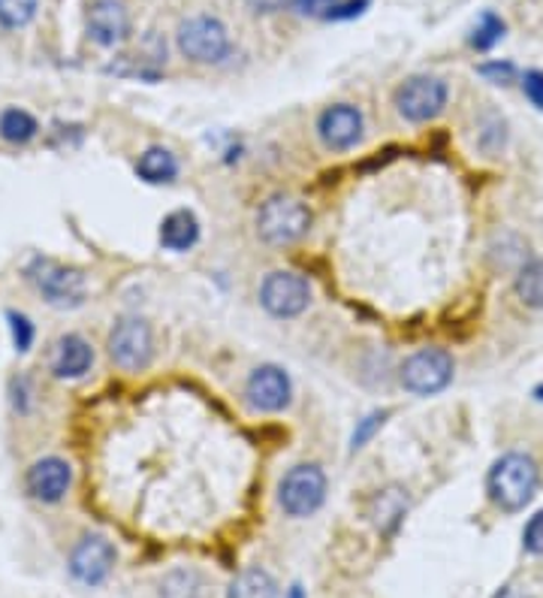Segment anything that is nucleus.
Instances as JSON below:
<instances>
[{"mask_svg":"<svg viewBox=\"0 0 543 598\" xmlns=\"http://www.w3.org/2000/svg\"><path fill=\"white\" fill-rule=\"evenodd\" d=\"M541 483V468L526 454H505L495 466H492L490 478H486V490L495 505L517 514L529 505Z\"/></svg>","mask_w":543,"mask_h":598,"instance_id":"nucleus-1","label":"nucleus"},{"mask_svg":"<svg viewBox=\"0 0 543 598\" xmlns=\"http://www.w3.org/2000/svg\"><path fill=\"white\" fill-rule=\"evenodd\" d=\"M311 208L290 194L269 196L257 212V230L269 246H290L309 234Z\"/></svg>","mask_w":543,"mask_h":598,"instance_id":"nucleus-2","label":"nucleus"},{"mask_svg":"<svg viewBox=\"0 0 543 598\" xmlns=\"http://www.w3.org/2000/svg\"><path fill=\"white\" fill-rule=\"evenodd\" d=\"M179 49L194 64H218L230 55V31L220 19L194 15L179 27Z\"/></svg>","mask_w":543,"mask_h":598,"instance_id":"nucleus-3","label":"nucleus"},{"mask_svg":"<svg viewBox=\"0 0 543 598\" xmlns=\"http://www.w3.org/2000/svg\"><path fill=\"white\" fill-rule=\"evenodd\" d=\"M278 499L290 517H309L326 499V475L321 466H293L278 487Z\"/></svg>","mask_w":543,"mask_h":598,"instance_id":"nucleus-4","label":"nucleus"},{"mask_svg":"<svg viewBox=\"0 0 543 598\" xmlns=\"http://www.w3.org/2000/svg\"><path fill=\"white\" fill-rule=\"evenodd\" d=\"M452 381V357L441 348H426L408 357L401 366V384L417 396L441 393Z\"/></svg>","mask_w":543,"mask_h":598,"instance_id":"nucleus-5","label":"nucleus"},{"mask_svg":"<svg viewBox=\"0 0 543 598\" xmlns=\"http://www.w3.org/2000/svg\"><path fill=\"white\" fill-rule=\"evenodd\" d=\"M152 354H155V342H152V330L145 321H140V318L118 321L112 336H109V357L121 369L140 372V369L152 363Z\"/></svg>","mask_w":543,"mask_h":598,"instance_id":"nucleus-6","label":"nucleus"},{"mask_svg":"<svg viewBox=\"0 0 543 598\" xmlns=\"http://www.w3.org/2000/svg\"><path fill=\"white\" fill-rule=\"evenodd\" d=\"M447 104V85L435 76H414L396 92V109L401 118L423 124L441 116V109Z\"/></svg>","mask_w":543,"mask_h":598,"instance_id":"nucleus-7","label":"nucleus"},{"mask_svg":"<svg viewBox=\"0 0 543 598\" xmlns=\"http://www.w3.org/2000/svg\"><path fill=\"white\" fill-rule=\"evenodd\" d=\"M260 302L275 318H297L309 309L311 287L297 273H272L260 287Z\"/></svg>","mask_w":543,"mask_h":598,"instance_id":"nucleus-8","label":"nucleus"},{"mask_svg":"<svg viewBox=\"0 0 543 598\" xmlns=\"http://www.w3.org/2000/svg\"><path fill=\"white\" fill-rule=\"evenodd\" d=\"M112 565H116V547L104 535H85L70 553V574L85 586L104 584Z\"/></svg>","mask_w":543,"mask_h":598,"instance_id":"nucleus-9","label":"nucleus"},{"mask_svg":"<svg viewBox=\"0 0 543 598\" xmlns=\"http://www.w3.org/2000/svg\"><path fill=\"white\" fill-rule=\"evenodd\" d=\"M34 285L43 290V297L55 306H79L85 297V278L76 270H67L61 263L37 261L31 266Z\"/></svg>","mask_w":543,"mask_h":598,"instance_id":"nucleus-10","label":"nucleus"},{"mask_svg":"<svg viewBox=\"0 0 543 598\" xmlns=\"http://www.w3.org/2000/svg\"><path fill=\"white\" fill-rule=\"evenodd\" d=\"M245 396L254 411H281L290 405V378L278 366H260L248 378Z\"/></svg>","mask_w":543,"mask_h":598,"instance_id":"nucleus-11","label":"nucleus"},{"mask_svg":"<svg viewBox=\"0 0 543 598\" xmlns=\"http://www.w3.org/2000/svg\"><path fill=\"white\" fill-rule=\"evenodd\" d=\"M317 131L324 140L326 148L333 152H348L362 140V112L350 104H336L326 109L321 121H317Z\"/></svg>","mask_w":543,"mask_h":598,"instance_id":"nucleus-12","label":"nucleus"},{"mask_svg":"<svg viewBox=\"0 0 543 598\" xmlns=\"http://www.w3.org/2000/svg\"><path fill=\"white\" fill-rule=\"evenodd\" d=\"M70 481H73V471L67 466L64 459L58 456H46L34 466L27 468V493L39 499V502H61L64 493L70 490Z\"/></svg>","mask_w":543,"mask_h":598,"instance_id":"nucleus-13","label":"nucleus"},{"mask_svg":"<svg viewBox=\"0 0 543 598\" xmlns=\"http://www.w3.org/2000/svg\"><path fill=\"white\" fill-rule=\"evenodd\" d=\"M88 34L100 46H118L130 34V15L118 0H94L88 10Z\"/></svg>","mask_w":543,"mask_h":598,"instance_id":"nucleus-14","label":"nucleus"},{"mask_svg":"<svg viewBox=\"0 0 543 598\" xmlns=\"http://www.w3.org/2000/svg\"><path fill=\"white\" fill-rule=\"evenodd\" d=\"M90 345L79 336H64L52 354V372L58 378H79L90 369Z\"/></svg>","mask_w":543,"mask_h":598,"instance_id":"nucleus-15","label":"nucleus"},{"mask_svg":"<svg viewBox=\"0 0 543 598\" xmlns=\"http://www.w3.org/2000/svg\"><path fill=\"white\" fill-rule=\"evenodd\" d=\"M196 239H200V222L188 208L172 212L160 224V246L169 248V251H188V248L196 246Z\"/></svg>","mask_w":543,"mask_h":598,"instance_id":"nucleus-16","label":"nucleus"},{"mask_svg":"<svg viewBox=\"0 0 543 598\" xmlns=\"http://www.w3.org/2000/svg\"><path fill=\"white\" fill-rule=\"evenodd\" d=\"M227 598H281V586L263 569H245L230 584Z\"/></svg>","mask_w":543,"mask_h":598,"instance_id":"nucleus-17","label":"nucleus"},{"mask_svg":"<svg viewBox=\"0 0 543 598\" xmlns=\"http://www.w3.org/2000/svg\"><path fill=\"white\" fill-rule=\"evenodd\" d=\"M405 511H408V495L399 487H389L384 493H377L375 502H372V517H375V526L381 533H389L405 517Z\"/></svg>","mask_w":543,"mask_h":598,"instance_id":"nucleus-18","label":"nucleus"},{"mask_svg":"<svg viewBox=\"0 0 543 598\" xmlns=\"http://www.w3.org/2000/svg\"><path fill=\"white\" fill-rule=\"evenodd\" d=\"M136 172L143 176L145 182L164 184V182H172V179H176L179 164H176V157H172V152H167V148H148V152L140 157Z\"/></svg>","mask_w":543,"mask_h":598,"instance_id":"nucleus-19","label":"nucleus"},{"mask_svg":"<svg viewBox=\"0 0 543 598\" xmlns=\"http://www.w3.org/2000/svg\"><path fill=\"white\" fill-rule=\"evenodd\" d=\"M517 294L529 309H543V261H531L519 270Z\"/></svg>","mask_w":543,"mask_h":598,"instance_id":"nucleus-20","label":"nucleus"},{"mask_svg":"<svg viewBox=\"0 0 543 598\" xmlns=\"http://www.w3.org/2000/svg\"><path fill=\"white\" fill-rule=\"evenodd\" d=\"M34 133H37V121L27 116L25 109H7L0 116V136L7 143H27L34 140Z\"/></svg>","mask_w":543,"mask_h":598,"instance_id":"nucleus-21","label":"nucleus"},{"mask_svg":"<svg viewBox=\"0 0 543 598\" xmlns=\"http://www.w3.org/2000/svg\"><path fill=\"white\" fill-rule=\"evenodd\" d=\"M203 596V577L196 572L169 574L160 586V598H200Z\"/></svg>","mask_w":543,"mask_h":598,"instance_id":"nucleus-22","label":"nucleus"},{"mask_svg":"<svg viewBox=\"0 0 543 598\" xmlns=\"http://www.w3.org/2000/svg\"><path fill=\"white\" fill-rule=\"evenodd\" d=\"M502 37H505V22H502L495 13H483V19H480L478 27H474L471 46L480 49V52H490L492 46H495Z\"/></svg>","mask_w":543,"mask_h":598,"instance_id":"nucleus-23","label":"nucleus"},{"mask_svg":"<svg viewBox=\"0 0 543 598\" xmlns=\"http://www.w3.org/2000/svg\"><path fill=\"white\" fill-rule=\"evenodd\" d=\"M37 13V0H0V25L22 27Z\"/></svg>","mask_w":543,"mask_h":598,"instance_id":"nucleus-24","label":"nucleus"},{"mask_svg":"<svg viewBox=\"0 0 543 598\" xmlns=\"http://www.w3.org/2000/svg\"><path fill=\"white\" fill-rule=\"evenodd\" d=\"M384 420H387V411H372L369 417H362L360 427H357V432H353V451H360V447H365V442L375 435L381 427H384Z\"/></svg>","mask_w":543,"mask_h":598,"instance_id":"nucleus-25","label":"nucleus"},{"mask_svg":"<svg viewBox=\"0 0 543 598\" xmlns=\"http://www.w3.org/2000/svg\"><path fill=\"white\" fill-rule=\"evenodd\" d=\"M522 547H526L529 553H534V557H543V511H538V514L526 523Z\"/></svg>","mask_w":543,"mask_h":598,"instance_id":"nucleus-26","label":"nucleus"},{"mask_svg":"<svg viewBox=\"0 0 543 598\" xmlns=\"http://www.w3.org/2000/svg\"><path fill=\"white\" fill-rule=\"evenodd\" d=\"M10 326H13V342L19 351H27L31 342H34V326L27 324L25 314H10Z\"/></svg>","mask_w":543,"mask_h":598,"instance_id":"nucleus-27","label":"nucleus"},{"mask_svg":"<svg viewBox=\"0 0 543 598\" xmlns=\"http://www.w3.org/2000/svg\"><path fill=\"white\" fill-rule=\"evenodd\" d=\"M522 92L531 100V106H538L543 112V73L541 70H529L526 76H522Z\"/></svg>","mask_w":543,"mask_h":598,"instance_id":"nucleus-28","label":"nucleus"},{"mask_svg":"<svg viewBox=\"0 0 543 598\" xmlns=\"http://www.w3.org/2000/svg\"><path fill=\"white\" fill-rule=\"evenodd\" d=\"M372 0H348V3H336L333 10H329V22H341V19H353V15H360L365 7H369Z\"/></svg>","mask_w":543,"mask_h":598,"instance_id":"nucleus-29","label":"nucleus"},{"mask_svg":"<svg viewBox=\"0 0 543 598\" xmlns=\"http://www.w3.org/2000/svg\"><path fill=\"white\" fill-rule=\"evenodd\" d=\"M297 10L302 15H311V19H326L329 10L336 7V0H293Z\"/></svg>","mask_w":543,"mask_h":598,"instance_id":"nucleus-30","label":"nucleus"},{"mask_svg":"<svg viewBox=\"0 0 543 598\" xmlns=\"http://www.w3.org/2000/svg\"><path fill=\"white\" fill-rule=\"evenodd\" d=\"M480 73L486 79H492L495 85H507V82H514V64H483L480 67Z\"/></svg>","mask_w":543,"mask_h":598,"instance_id":"nucleus-31","label":"nucleus"},{"mask_svg":"<svg viewBox=\"0 0 543 598\" xmlns=\"http://www.w3.org/2000/svg\"><path fill=\"white\" fill-rule=\"evenodd\" d=\"M251 3H254V7H257V10H266V13H269V10H275V7H278V0H251Z\"/></svg>","mask_w":543,"mask_h":598,"instance_id":"nucleus-32","label":"nucleus"},{"mask_svg":"<svg viewBox=\"0 0 543 598\" xmlns=\"http://www.w3.org/2000/svg\"><path fill=\"white\" fill-rule=\"evenodd\" d=\"M495 598H526V596H522L519 589H514V586H505V589H502Z\"/></svg>","mask_w":543,"mask_h":598,"instance_id":"nucleus-33","label":"nucleus"},{"mask_svg":"<svg viewBox=\"0 0 543 598\" xmlns=\"http://www.w3.org/2000/svg\"><path fill=\"white\" fill-rule=\"evenodd\" d=\"M290 598H302V593H299V586H293V593H290Z\"/></svg>","mask_w":543,"mask_h":598,"instance_id":"nucleus-34","label":"nucleus"},{"mask_svg":"<svg viewBox=\"0 0 543 598\" xmlns=\"http://www.w3.org/2000/svg\"><path fill=\"white\" fill-rule=\"evenodd\" d=\"M534 396H538V399H541V403H543V387H538V391H534Z\"/></svg>","mask_w":543,"mask_h":598,"instance_id":"nucleus-35","label":"nucleus"}]
</instances>
